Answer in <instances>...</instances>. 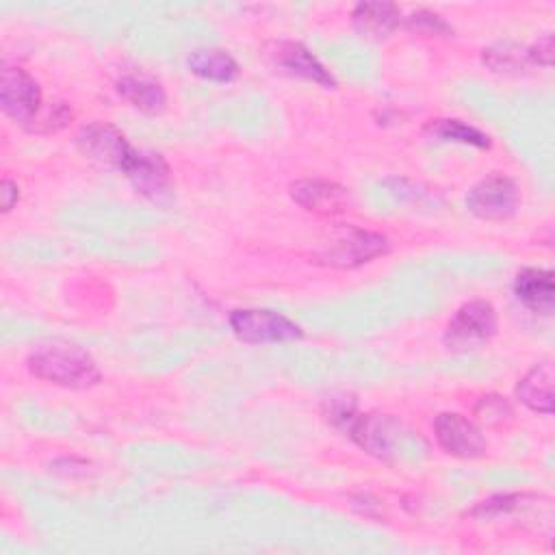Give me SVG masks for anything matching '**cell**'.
I'll return each instance as SVG.
<instances>
[{"mask_svg":"<svg viewBox=\"0 0 555 555\" xmlns=\"http://www.w3.org/2000/svg\"><path fill=\"white\" fill-rule=\"evenodd\" d=\"M124 173L132 182V186L150 199H160V197L169 195V189H171L169 167L160 154L137 150L134 160L130 163V167Z\"/></svg>","mask_w":555,"mask_h":555,"instance_id":"cell-12","label":"cell"},{"mask_svg":"<svg viewBox=\"0 0 555 555\" xmlns=\"http://www.w3.org/2000/svg\"><path fill=\"white\" fill-rule=\"evenodd\" d=\"M351 22L362 37L379 41L401 24V11L392 2H360L351 13Z\"/></svg>","mask_w":555,"mask_h":555,"instance_id":"cell-14","label":"cell"},{"mask_svg":"<svg viewBox=\"0 0 555 555\" xmlns=\"http://www.w3.org/2000/svg\"><path fill=\"white\" fill-rule=\"evenodd\" d=\"M496 332V310L490 301L473 299L455 310L444 330V345L451 351H468L488 343Z\"/></svg>","mask_w":555,"mask_h":555,"instance_id":"cell-2","label":"cell"},{"mask_svg":"<svg viewBox=\"0 0 555 555\" xmlns=\"http://www.w3.org/2000/svg\"><path fill=\"white\" fill-rule=\"evenodd\" d=\"M69 119H72V108L63 102H52L39 111L37 119L33 121V126L28 130L39 132V134H50V132L65 128L69 124Z\"/></svg>","mask_w":555,"mask_h":555,"instance_id":"cell-21","label":"cell"},{"mask_svg":"<svg viewBox=\"0 0 555 555\" xmlns=\"http://www.w3.org/2000/svg\"><path fill=\"white\" fill-rule=\"evenodd\" d=\"M434 436L449 455L460 460H475L488 451V440L481 429L455 412H442L436 416Z\"/></svg>","mask_w":555,"mask_h":555,"instance_id":"cell-8","label":"cell"},{"mask_svg":"<svg viewBox=\"0 0 555 555\" xmlns=\"http://www.w3.org/2000/svg\"><path fill=\"white\" fill-rule=\"evenodd\" d=\"M514 293L525 308H529L535 314L548 317L555 308L553 271L535 267L520 269L514 280Z\"/></svg>","mask_w":555,"mask_h":555,"instance_id":"cell-13","label":"cell"},{"mask_svg":"<svg viewBox=\"0 0 555 555\" xmlns=\"http://www.w3.org/2000/svg\"><path fill=\"white\" fill-rule=\"evenodd\" d=\"M41 89L37 80L22 67H4L0 74V106L7 117L26 130L37 119L41 106Z\"/></svg>","mask_w":555,"mask_h":555,"instance_id":"cell-7","label":"cell"},{"mask_svg":"<svg viewBox=\"0 0 555 555\" xmlns=\"http://www.w3.org/2000/svg\"><path fill=\"white\" fill-rule=\"evenodd\" d=\"M117 91L128 104H132L137 111L145 115H158L165 111V104H167L165 89L152 78L124 76L117 82Z\"/></svg>","mask_w":555,"mask_h":555,"instance_id":"cell-16","label":"cell"},{"mask_svg":"<svg viewBox=\"0 0 555 555\" xmlns=\"http://www.w3.org/2000/svg\"><path fill=\"white\" fill-rule=\"evenodd\" d=\"M76 145L87 158L119 171H126L137 156V150L128 143V139L115 126L102 121L82 126L76 134Z\"/></svg>","mask_w":555,"mask_h":555,"instance_id":"cell-6","label":"cell"},{"mask_svg":"<svg viewBox=\"0 0 555 555\" xmlns=\"http://www.w3.org/2000/svg\"><path fill=\"white\" fill-rule=\"evenodd\" d=\"M291 197L306 208L308 212L314 215H340L349 208L351 204V195L349 189L332 182V180H323V178H301L295 180L291 186Z\"/></svg>","mask_w":555,"mask_h":555,"instance_id":"cell-10","label":"cell"},{"mask_svg":"<svg viewBox=\"0 0 555 555\" xmlns=\"http://www.w3.org/2000/svg\"><path fill=\"white\" fill-rule=\"evenodd\" d=\"M553 364L540 362L531 366L525 377L516 384V397L531 412L553 414Z\"/></svg>","mask_w":555,"mask_h":555,"instance_id":"cell-15","label":"cell"},{"mask_svg":"<svg viewBox=\"0 0 555 555\" xmlns=\"http://www.w3.org/2000/svg\"><path fill=\"white\" fill-rule=\"evenodd\" d=\"M425 132L436 137V139H442V141H455V143L473 145V147H479V150L490 147V137L488 134H483L475 126H468L460 119H431L425 126Z\"/></svg>","mask_w":555,"mask_h":555,"instance_id":"cell-18","label":"cell"},{"mask_svg":"<svg viewBox=\"0 0 555 555\" xmlns=\"http://www.w3.org/2000/svg\"><path fill=\"white\" fill-rule=\"evenodd\" d=\"M520 204L518 184L503 173H490L481 178L466 195L468 210L486 221L509 219Z\"/></svg>","mask_w":555,"mask_h":555,"instance_id":"cell-5","label":"cell"},{"mask_svg":"<svg viewBox=\"0 0 555 555\" xmlns=\"http://www.w3.org/2000/svg\"><path fill=\"white\" fill-rule=\"evenodd\" d=\"M527 56L533 65L551 67V63H553V35H544L531 48H527Z\"/></svg>","mask_w":555,"mask_h":555,"instance_id":"cell-23","label":"cell"},{"mask_svg":"<svg viewBox=\"0 0 555 555\" xmlns=\"http://www.w3.org/2000/svg\"><path fill=\"white\" fill-rule=\"evenodd\" d=\"M345 434L366 453L390 460L401 440V423L388 414H356Z\"/></svg>","mask_w":555,"mask_h":555,"instance_id":"cell-9","label":"cell"},{"mask_svg":"<svg viewBox=\"0 0 555 555\" xmlns=\"http://www.w3.org/2000/svg\"><path fill=\"white\" fill-rule=\"evenodd\" d=\"M390 243L384 234L349 228L345 234L332 238L323 249L317 254L321 262L338 269H353L364 262H371L384 254H388Z\"/></svg>","mask_w":555,"mask_h":555,"instance_id":"cell-4","label":"cell"},{"mask_svg":"<svg viewBox=\"0 0 555 555\" xmlns=\"http://www.w3.org/2000/svg\"><path fill=\"white\" fill-rule=\"evenodd\" d=\"M0 197H2V212H9V210L17 204V199H20V189H17V184H15L11 178H4V180H2Z\"/></svg>","mask_w":555,"mask_h":555,"instance_id":"cell-24","label":"cell"},{"mask_svg":"<svg viewBox=\"0 0 555 555\" xmlns=\"http://www.w3.org/2000/svg\"><path fill=\"white\" fill-rule=\"evenodd\" d=\"M475 410H477V414H479L486 423H490V425H499V423H503V418L512 416L509 403H507L503 397H496V395L483 397V399L477 403Z\"/></svg>","mask_w":555,"mask_h":555,"instance_id":"cell-22","label":"cell"},{"mask_svg":"<svg viewBox=\"0 0 555 555\" xmlns=\"http://www.w3.org/2000/svg\"><path fill=\"white\" fill-rule=\"evenodd\" d=\"M481 61L488 69H492L496 74H518V72L527 69V65L531 63L525 48H520L516 43H507V41L486 48L481 54Z\"/></svg>","mask_w":555,"mask_h":555,"instance_id":"cell-19","label":"cell"},{"mask_svg":"<svg viewBox=\"0 0 555 555\" xmlns=\"http://www.w3.org/2000/svg\"><path fill=\"white\" fill-rule=\"evenodd\" d=\"M28 371L54 386L85 390L102 379L95 360L78 345L69 343H48L37 347L28 360Z\"/></svg>","mask_w":555,"mask_h":555,"instance_id":"cell-1","label":"cell"},{"mask_svg":"<svg viewBox=\"0 0 555 555\" xmlns=\"http://www.w3.org/2000/svg\"><path fill=\"white\" fill-rule=\"evenodd\" d=\"M230 327L238 340L249 345L291 343L304 336L301 327L295 321L273 310H234L230 314Z\"/></svg>","mask_w":555,"mask_h":555,"instance_id":"cell-3","label":"cell"},{"mask_svg":"<svg viewBox=\"0 0 555 555\" xmlns=\"http://www.w3.org/2000/svg\"><path fill=\"white\" fill-rule=\"evenodd\" d=\"M405 28L414 35L421 37H451L453 35V26L440 17L438 13L431 11H414L410 17H405Z\"/></svg>","mask_w":555,"mask_h":555,"instance_id":"cell-20","label":"cell"},{"mask_svg":"<svg viewBox=\"0 0 555 555\" xmlns=\"http://www.w3.org/2000/svg\"><path fill=\"white\" fill-rule=\"evenodd\" d=\"M189 69L210 82H232L238 76L236 61L219 48H199L193 50L186 59Z\"/></svg>","mask_w":555,"mask_h":555,"instance_id":"cell-17","label":"cell"},{"mask_svg":"<svg viewBox=\"0 0 555 555\" xmlns=\"http://www.w3.org/2000/svg\"><path fill=\"white\" fill-rule=\"evenodd\" d=\"M271 61L293 74V76H299L304 80H310V82H317L321 87H327V89H334L336 87V78L323 67V63L299 41H275L269 52Z\"/></svg>","mask_w":555,"mask_h":555,"instance_id":"cell-11","label":"cell"}]
</instances>
